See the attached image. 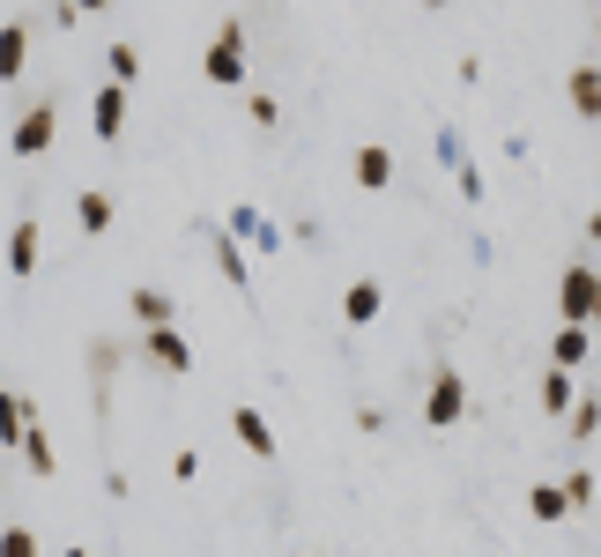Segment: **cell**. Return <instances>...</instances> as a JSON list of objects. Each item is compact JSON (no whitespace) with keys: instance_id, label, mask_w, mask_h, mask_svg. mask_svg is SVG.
Here are the masks:
<instances>
[{"instance_id":"obj_1","label":"cell","mask_w":601,"mask_h":557,"mask_svg":"<svg viewBox=\"0 0 601 557\" xmlns=\"http://www.w3.org/2000/svg\"><path fill=\"white\" fill-rule=\"evenodd\" d=\"M201 75H209L215 89H246V15H223V23H215L209 52H201Z\"/></svg>"},{"instance_id":"obj_2","label":"cell","mask_w":601,"mask_h":557,"mask_svg":"<svg viewBox=\"0 0 601 557\" xmlns=\"http://www.w3.org/2000/svg\"><path fill=\"white\" fill-rule=\"evenodd\" d=\"M558 312H564V327H601V268L594 260H572L558 275Z\"/></svg>"},{"instance_id":"obj_3","label":"cell","mask_w":601,"mask_h":557,"mask_svg":"<svg viewBox=\"0 0 601 557\" xmlns=\"http://www.w3.org/2000/svg\"><path fill=\"white\" fill-rule=\"evenodd\" d=\"M461 417H468V380H461V364H438L430 386H424V424L430 431H453Z\"/></svg>"},{"instance_id":"obj_4","label":"cell","mask_w":601,"mask_h":557,"mask_svg":"<svg viewBox=\"0 0 601 557\" xmlns=\"http://www.w3.org/2000/svg\"><path fill=\"white\" fill-rule=\"evenodd\" d=\"M52 134H60V104H30V112L8 127V149H15V157H45Z\"/></svg>"},{"instance_id":"obj_5","label":"cell","mask_w":601,"mask_h":557,"mask_svg":"<svg viewBox=\"0 0 601 557\" xmlns=\"http://www.w3.org/2000/svg\"><path fill=\"white\" fill-rule=\"evenodd\" d=\"M30 431H38V401H30V394H15V386H0V446L15 454Z\"/></svg>"},{"instance_id":"obj_6","label":"cell","mask_w":601,"mask_h":557,"mask_svg":"<svg viewBox=\"0 0 601 557\" xmlns=\"http://www.w3.org/2000/svg\"><path fill=\"white\" fill-rule=\"evenodd\" d=\"M230 438H238V446H246L253 461H275V424L260 417L253 401H238V409H230Z\"/></svg>"},{"instance_id":"obj_7","label":"cell","mask_w":601,"mask_h":557,"mask_svg":"<svg viewBox=\"0 0 601 557\" xmlns=\"http://www.w3.org/2000/svg\"><path fill=\"white\" fill-rule=\"evenodd\" d=\"M349 172H356V186H364V194H387V186H393V149H387V141H356Z\"/></svg>"},{"instance_id":"obj_8","label":"cell","mask_w":601,"mask_h":557,"mask_svg":"<svg viewBox=\"0 0 601 557\" xmlns=\"http://www.w3.org/2000/svg\"><path fill=\"white\" fill-rule=\"evenodd\" d=\"M127 305H134V327H141V335L172 327V312H178V298H172V290H156V283H134Z\"/></svg>"},{"instance_id":"obj_9","label":"cell","mask_w":601,"mask_h":557,"mask_svg":"<svg viewBox=\"0 0 601 557\" xmlns=\"http://www.w3.org/2000/svg\"><path fill=\"white\" fill-rule=\"evenodd\" d=\"M141 357H149L156 372H193V343H186L178 327H156V335H141Z\"/></svg>"},{"instance_id":"obj_10","label":"cell","mask_w":601,"mask_h":557,"mask_svg":"<svg viewBox=\"0 0 601 557\" xmlns=\"http://www.w3.org/2000/svg\"><path fill=\"white\" fill-rule=\"evenodd\" d=\"M379 312H387V290H379V275H356V283L342 290V320H349V327H372Z\"/></svg>"},{"instance_id":"obj_11","label":"cell","mask_w":601,"mask_h":557,"mask_svg":"<svg viewBox=\"0 0 601 557\" xmlns=\"http://www.w3.org/2000/svg\"><path fill=\"white\" fill-rule=\"evenodd\" d=\"M120 127H127V89H97V97H89V134H97V141H120Z\"/></svg>"},{"instance_id":"obj_12","label":"cell","mask_w":601,"mask_h":557,"mask_svg":"<svg viewBox=\"0 0 601 557\" xmlns=\"http://www.w3.org/2000/svg\"><path fill=\"white\" fill-rule=\"evenodd\" d=\"M8 275L15 283L38 275V215H15V231H8Z\"/></svg>"},{"instance_id":"obj_13","label":"cell","mask_w":601,"mask_h":557,"mask_svg":"<svg viewBox=\"0 0 601 557\" xmlns=\"http://www.w3.org/2000/svg\"><path fill=\"white\" fill-rule=\"evenodd\" d=\"M112 215H120V201H112L104 186H75V223H83L89 238H104V231H112Z\"/></svg>"},{"instance_id":"obj_14","label":"cell","mask_w":601,"mask_h":557,"mask_svg":"<svg viewBox=\"0 0 601 557\" xmlns=\"http://www.w3.org/2000/svg\"><path fill=\"white\" fill-rule=\"evenodd\" d=\"M30 67V23L15 15V23H0V83H15Z\"/></svg>"},{"instance_id":"obj_15","label":"cell","mask_w":601,"mask_h":557,"mask_svg":"<svg viewBox=\"0 0 601 557\" xmlns=\"http://www.w3.org/2000/svg\"><path fill=\"white\" fill-rule=\"evenodd\" d=\"M215 268H223V283H238V290H253V260H246V246L230 238V231H215Z\"/></svg>"},{"instance_id":"obj_16","label":"cell","mask_w":601,"mask_h":557,"mask_svg":"<svg viewBox=\"0 0 601 557\" xmlns=\"http://www.w3.org/2000/svg\"><path fill=\"white\" fill-rule=\"evenodd\" d=\"M104 83H112V89H134V83H141V45H127V38L104 45Z\"/></svg>"},{"instance_id":"obj_17","label":"cell","mask_w":601,"mask_h":557,"mask_svg":"<svg viewBox=\"0 0 601 557\" xmlns=\"http://www.w3.org/2000/svg\"><path fill=\"white\" fill-rule=\"evenodd\" d=\"M587 349H594V327H558L550 335V364L572 372V364H587Z\"/></svg>"},{"instance_id":"obj_18","label":"cell","mask_w":601,"mask_h":557,"mask_svg":"<svg viewBox=\"0 0 601 557\" xmlns=\"http://www.w3.org/2000/svg\"><path fill=\"white\" fill-rule=\"evenodd\" d=\"M230 238H238V246L253 238L260 253H275V246H283V238H275V223H267L260 209H230Z\"/></svg>"},{"instance_id":"obj_19","label":"cell","mask_w":601,"mask_h":557,"mask_svg":"<svg viewBox=\"0 0 601 557\" xmlns=\"http://www.w3.org/2000/svg\"><path fill=\"white\" fill-rule=\"evenodd\" d=\"M535 394H542V409H550V417H572V409H579V386H572V372H558V364L542 372Z\"/></svg>"},{"instance_id":"obj_20","label":"cell","mask_w":601,"mask_h":557,"mask_svg":"<svg viewBox=\"0 0 601 557\" xmlns=\"http://www.w3.org/2000/svg\"><path fill=\"white\" fill-rule=\"evenodd\" d=\"M527 513H535V520H550V528H558V520L572 513V498H564V483H527Z\"/></svg>"},{"instance_id":"obj_21","label":"cell","mask_w":601,"mask_h":557,"mask_svg":"<svg viewBox=\"0 0 601 557\" xmlns=\"http://www.w3.org/2000/svg\"><path fill=\"white\" fill-rule=\"evenodd\" d=\"M572 104H579L587 120L601 112V67H572Z\"/></svg>"},{"instance_id":"obj_22","label":"cell","mask_w":601,"mask_h":557,"mask_svg":"<svg viewBox=\"0 0 601 557\" xmlns=\"http://www.w3.org/2000/svg\"><path fill=\"white\" fill-rule=\"evenodd\" d=\"M558 483H564V498H572V513H587V506H594V491H601L594 469H572V475H558Z\"/></svg>"},{"instance_id":"obj_23","label":"cell","mask_w":601,"mask_h":557,"mask_svg":"<svg viewBox=\"0 0 601 557\" xmlns=\"http://www.w3.org/2000/svg\"><path fill=\"white\" fill-rule=\"evenodd\" d=\"M564 431H572V438L587 446V438L601 431V394H579V409H572V424H564Z\"/></svg>"},{"instance_id":"obj_24","label":"cell","mask_w":601,"mask_h":557,"mask_svg":"<svg viewBox=\"0 0 601 557\" xmlns=\"http://www.w3.org/2000/svg\"><path fill=\"white\" fill-rule=\"evenodd\" d=\"M0 557H45V543L15 520V528H0Z\"/></svg>"},{"instance_id":"obj_25","label":"cell","mask_w":601,"mask_h":557,"mask_svg":"<svg viewBox=\"0 0 601 557\" xmlns=\"http://www.w3.org/2000/svg\"><path fill=\"white\" fill-rule=\"evenodd\" d=\"M246 112H253V127H275V120H283V104H275L267 89H246Z\"/></svg>"},{"instance_id":"obj_26","label":"cell","mask_w":601,"mask_h":557,"mask_svg":"<svg viewBox=\"0 0 601 557\" xmlns=\"http://www.w3.org/2000/svg\"><path fill=\"white\" fill-rule=\"evenodd\" d=\"M23 461H30L38 475H52V438H45V431H30V438H23Z\"/></svg>"},{"instance_id":"obj_27","label":"cell","mask_w":601,"mask_h":557,"mask_svg":"<svg viewBox=\"0 0 601 557\" xmlns=\"http://www.w3.org/2000/svg\"><path fill=\"white\" fill-rule=\"evenodd\" d=\"M172 475H178V483H193V475H201V454H193V446H178V454H172Z\"/></svg>"},{"instance_id":"obj_28","label":"cell","mask_w":601,"mask_h":557,"mask_svg":"<svg viewBox=\"0 0 601 557\" xmlns=\"http://www.w3.org/2000/svg\"><path fill=\"white\" fill-rule=\"evenodd\" d=\"M587 238H594V246H601V201H594V215H587Z\"/></svg>"},{"instance_id":"obj_29","label":"cell","mask_w":601,"mask_h":557,"mask_svg":"<svg viewBox=\"0 0 601 557\" xmlns=\"http://www.w3.org/2000/svg\"><path fill=\"white\" fill-rule=\"evenodd\" d=\"M60 557H89V550H60Z\"/></svg>"},{"instance_id":"obj_30","label":"cell","mask_w":601,"mask_h":557,"mask_svg":"<svg viewBox=\"0 0 601 557\" xmlns=\"http://www.w3.org/2000/svg\"><path fill=\"white\" fill-rule=\"evenodd\" d=\"M594 38H601V15H594Z\"/></svg>"},{"instance_id":"obj_31","label":"cell","mask_w":601,"mask_h":557,"mask_svg":"<svg viewBox=\"0 0 601 557\" xmlns=\"http://www.w3.org/2000/svg\"><path fill=\"white\" fill-rule=\"evenodd\" d=\"M594 120H601V112H594Z\"/></svg>"}]
</instances>
